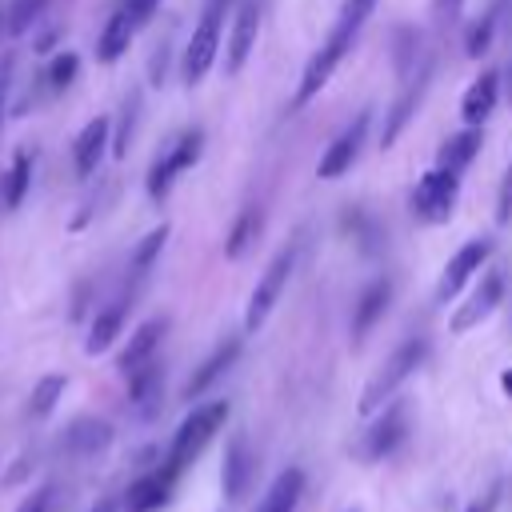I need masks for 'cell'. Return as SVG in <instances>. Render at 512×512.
Listing matches in <instances>:
<instances>
[{"mask_svg":"<svg viewBox=\"0 0 512 512\" xmlns=\"http://www.w3.org/2000/svg\"><path fill=\"white\" fill-rule=\"evenodd\" d=\"M44 8H48V0H12V4H8V16H4V32H8V36L28 32V28L44 16Z\"/></svg>","mask_w":512,"mask_h":512,"instance_id":"f1b7e54d","label":"cell"},{"mask_svg":"<svg viewBox=\"0 0 512 512\" xmlns=\"http://www.w3.org/2000/svg\"><path fill=\"white\" fill-rule=\"evenodd\" d=\"M112 444V424L108 420H96V416H84V420H72L68 432H64V448L76 452V456H96Z\"/></svg>","mask_w":512,"mask_h":512,"instance_id":"ffe728a7","label":"cell"},{"mask_svg":"<svg viewBox=\"0 0 512 512\" xmlns=\"http://www.w3.org/2000/svg\"><path fill=\"white\" fill-rule=\"evenodd\" d=\"M368 112H360L328 148H324V156H320V164H316V176L320 180H336V176H344L352 164H356V156H360V148H364V136H368Z\"/></svg>","mask_w":512,"mask_h":512,"instance_id":"30bf717a","label":"cell"},{"mask_svg":"<svg viewBox=\"0 0 512 512\" xmlns=\"http://www.w3.org/2000/svg\"><path fill=\"white\" fill-rule=\"evenodd\" d=\"M388 296H392L388 280H376V284H368V288L360 292V300H356V308H352V336H356V340H364V336L372 332V324L384 316Z\"/></svg>","mask_w":512,"mask_h":512,"instance_id":"7402d4cb","label":"cell"},{"mask_svg":"<svg viewBox=\"0 0 512 512\" xmlns=\"http://www.w3.org/2000/svg\"><path fill=\"white\" fill-rule=\"evenodd\" d=\"M404 432H408V404L404 400H388L384 412H380V420L360 436L356 456L360 460H384V456L396 452V444L404 440Z\"/></svg>","mask_w":512,"mask_h":512,"instance_id":"ba28073f","label":"cell"},{"mask_svg":"<svg viewBox=\"0 0 512 512\" xmlns=\"http://www.w3.org/2000/svg\"><path fill=\"white\" fill-rule=\"evenodd\" d=\"M160 388H164V368H160L156 360H148L144 368H136V372L128 376L132 404H136L144 416H152V412H156V404H160Z\"/></svg>","mask_w":512,"mask_h":512,"instance_id":"d4e9b609","label":"cell"},{"mask_svg":"<svg viewBox=\"0 0 512 512\" xmlns=\"http://www.w3.org/2000/svg\"><path fill=\"white\" fill-rule=\"evenodd\" d=\"M256 224H260V216L248 208V212H240V220H236V228L228 232V256H240L244 252V244L252 240V232H256Z\"/></svg>","mask_w":512,"mask_h":512,"instance_id":"1f68e13d","label":"cell"},{"mask_svg":"<svg viewBox=\"0 0 512 512\" xmlns=\"http://www.w3.org/2000/svg\"><path fill=\"white\" fill-rule=\"evenodd\" d=\"M28 180H32V156H28V152H16L12 168L4 172V208H20V204H24Z\"/></svg>","mask_w":512,"mask_h":512,"instance_id":"4316f807","label":"cell"},{"mask_svg":"<svg viewBox=\"0 0 512 512\" xmlns=\"http://www.w3.org/2000/svg\"><path fill=\"white\" fill-rule=\"evenodd\" d=\"M500 388H504V392H508V396H512V368H508V372H504V376H500Z\"/></svg>","mask_w":512,"mask_h":512,"instance_id":"b9f144b4","label":"cell"},{"mask_svg":"<svg viewBox=\"0 0 512 512\" xmlns=\"http://www.w3.org/2000/svg\"><path fill=\"white\" fill-rule=\"evenodd\" d=\"M496 100H500V76H496V72H484L480 80L468 84V92H464V100H460V116H464V124L480 128V124L496 112Z\"/></svg>","mask_w":512,"mask_h":512,"instance_id":"e0dca14e","label":"cell"},{"mask_svg":"<svg viewBox=\"0 0 512 512\" xmlns=\"http://www.w3.org/2000/svg\"><path fill=\"white\" fill-rule=\"evenodd\" d=\"M124 316H128V300H116V304H108L104 312H96V320H92V328H88V356H100V352H108L112 348V340L120 336V328H124Z\"/></svg>","mask_w":512,"mask_h":512,"instance_id":"603a6c76","label":"cell"},{"mask_svg":"<svg viewBox=\"0 0 512 512\" xmlns=\"http://www.w3.org/2000/svg\"><path fill=\"white\" fill-rule=\"evenodd\" d=\"M0 28H4V16H0Z\"/></svg>","mask_w":512,"mask_h":512,"instance_id":"ee69618b","label":"cell"},{"mask_svg":"<svg viewBox=\"0 0 512 512\" xmlns=\"http://www.w3.org/2000/svg\"><path fill=\"white\" fill-rule=\"evenodd\" d=\"M252 472H256V456L248 452V440L236 436V440L228 444V452H224V472H220L224 496H228V500H240V496L248 492V484H252Z\"/></svg>","mask_w":512,"mask_h":512,"instance_id":"2e32d148","label":"cell"},{"mask_svg":"<svg viewBox=\"0 0 512 512\" xmlns=\"http://www.w3.org/2000/svg\"><path fill=\"white\" fill-rule=\"evenodd\" d=\"M88 512H116V500H96Z\"/></svg>","mask_w":512,"mask_h":512,"instance_id":"f35d334b","label":"cell"},{"mask_svg":"<svg viewBox=\"0 0 512 512\" xmlns=\"http://www.w3.org/2000/svg\"><path fill=\"white\" fill-rule=\"evenodd\" d=\"M508 216H512V164H508L504 184H500V220H508Z\"/></svg>","mask_w":512,"mask_h":512,"instance_id":"8d00e7d4","label":"cell"},{"mask_svg":"<svg viewBox=\"0 0 512 512\" xmlns=\"http://www.w3.org/2000/svg\"><path fill=\"white\" fill-rule=\"evenodd\" d=\"M156 4H160V0H124V8L132 12V20H136V24H144V20L156 12Z\"/></svg>","mask_w":512,"mask_h":512,"instance_id":"d590c367","label":"cell"},{"mask_svg":"<svg viewBox=\"0 0 512 512\" xmlns=\"http://www.w3.org/2000/svg\"><path fill=\"white\" fill-rule=\"evenodd\" d=\"M236 356H240V340H224V344H220V348H216V352H212V356H208V360L188 376V384H184V400L204 396V392H208V388H212V384L232 368V360H236Z\"/></svg>","mask_w":512,"mask_h":512,"instance_id":"ac0fdd59","label":"cell"},{"mask_svg":"<svg viewBox=\"0 0 512 512\" xmlns=\"http://www.w3.org/2000/svg\"><path fill=\"white\" fill-rule=\"evenodd\" d=\"M496 500H500V496H496V492H488V496H480L476 504H468L464 512H492V508H496Z\"/></svg>","mask_w":512,"mask_h":512,"instance_id":"74e56055","label":"cell"},{"mask_svg":"<svg viewBox=\"0 0 512 512\" xmlns=\"http://www.w3.org/2000/svg\"><path fill=\"white\" fill-rule=\"evenodd\" d=\"M176 476H180V472H172L168 464H160V468L144 472V476L128 488V496H124V512H156V508H164V504H168V496H172Z\"/></svg>","mask_w":512,"mask_h":512,"instance_id":"5bb4252c","label":"cell"},{"mask_svg":"<svg viewBox=\"0 0 512 512\" xmlns=\"http://www.w3.org/2000/svg\"><path fill=\"white\" fill-rule=\"evenodd\" d=\"M372 8H376V0H344V4H340V16L364 28V20L372 16Z\"/></svg>","mask_w":512,"mask_h":512,"instance_id":"e575fe53","label":"cell"},{"mask_svg":"<svg viewBox=\"0 0 512 512\" xmlns=\"http://www.w3.org/2000/svg\"><path fill=\"white\" fill-rule=\"evenodd\" d=\"M300 492H304V472H300V468H284V472L272 480V488L264 492V500H260L256 512H296Z\"/></svg>","mask_w":512,"mask_h":512,"instance_id":"484cf974","label":"cell"},{"mask_svg":"<svg viewBox=\"0 0 512 512\" xmlns=\"http://www.w3.org/2000/svg\"><path fill=\"white\" fill-rule=\"evenodd\" d=\"M76 76H80V56H72V52H56V56L48 60V84H52L56 92L68 88Z\"/></svg>","mask_w":512,"mask_h":512,"instance_id":"4dcf8cb0","label":"cell"},{"mask_svg":"<svg viewBox=\"0 0 512 512\" xmlns=\"http://www.w3.org/2000/svg\"><path fill=\"white\" fill-rule=\"evenodd\" d=\"M108 136H112L108 116H92V120L80 128V136H76V144H72L76 176H92V172H96V164H100L104 152H108Z\"/></svg>","mask_w":512,"mask_h":512,"instance_id":"9a60e30c","label":"cell"},{"mask_svg":"<svg viewBox=\"0 0 512 512\" xmlns=\"http://www.w3.org/2000/svg\"><path fill=\"white\" fill-rule=\"evenodd\" d=\"M200 152H204V132H200V128L180 132V136L164 148V156L152 164V172H148V196H152V200H164L168 188L176 184V176L188 172V168L200 160Z\"/></svg>","mask_w":512,"mask_h":512,"instance_id":"5b68a950","label":"cell"},{"mask_svg":"<svg viewBox=\"0 0 512 512\" xmlns=\"http://www.w3.org/2000/svg\"><path fill=\"white\" fill-rule=\"evenodd\" d=\"M488 44H492V16L468 28V56H484Z\"/></svg>","mask_w":512,"mask_h":512,"instance_id":"836d02e7","label":"cell"},{"mask_svg":"<svg viewBox=\"0 0 512 512\" xmlns=\"http://www.w3.org/2000/svg\"><path fill=\"white\" fill-rule=\"evenodd\" d=\"M424 356H428V340H424V336H412V340H404L400 348H392V356L380 364V372L364 384V392H360V412H364V416L380 412V408L396 396V388L424 364Z\"/></svg>","mask_w":512,"mask_h":512,"instance_id":"7a4b0ae2","label":"cell"},{"mask_svg":"<svg viewBox=\"0 0 512 512\" xmlns=\"http://www.w3.org/2000/svg\"><path fill=\"white\" fill-rule=\"evenodd\" d=\"M224 420H228V400H208V404L192 408V412L180 420V428H176V436H172V448H168L164 464H168L172 472H184V468L212 444V436L224 428Z\"/></svg>","mask_w":512,"mask_h":512,"instance_id":"6da1fadb","label":"cell"},{"mask_svg":"<svg viewBox=\"0 0 512 512\" xmlns=\"http://www.w3.org/2000/svg\"><path fill=\"white\" fill-rule=\"evenodd\" d=\"M164 240H168V224H160V228H152L140 244H136V252H132V272L136 276H144L148 268H152V260L160 256V248H164Z\"/></svg>","mask_w":512,"mask_h":512,"instance_id":"f546056e","label":"cell"},{"mask_svg":"<svg viewBox=\"0 0 512 512\" xmlns=\"http://www.w3.org/2000/svg\"><path fill=\"white\" fill-rule=\"evenodd\" d=\"M356 32H360V24H352V20H344V16H336V24H332V32H328V40L320 44V52H312V60L304 64V72H300V84H296V104H308L324 84H328V76L336 72V64L344 60V52L352 48V40H356Z\"/></svg>","mask_w":512,"mask_h":512,"instance_id":"3957f363","label":"cell"},{"mask_svg":"<svg viewBox=\"0 0 512 512\" xmlns=\"http://www.w3.org/2000/svg\"><path fill=\"white\" fill-rule=\"evenodd\" d=\"M140 24L132 20V12L120 4L112 16H108V24H104V32H100V44H96V60L100 64H112V60H120L124 52H128V44H132V32H136Z\"/></svg>","mask_w":512,"mask_h":512,"instance_id":"d6986e66","label":"cell"},{"mask_svg":"<svg viewBox=\"0 0 512 512\" xmlns=\"http://www.w3.org/2000/svg\"><path fill=\"white\" fill-rule=\"evenodd\" d=\"M480 144H484V132L468 124L464 132H452V136L440 144V152H436V164H440V168H448V172H464V168L476 160Z\"/></svg>","mask_w":512,"mask_h":512,"instance_id":"44dd1931","label":"cell"},{"mask_svg":"<svg viewBox=\"0 0 512 512\" xmlns=\"http://www.w3.org/2000/svg\"><path fill=\"white\" fill-rule=\"evenodd\" d=\"M488 252H492V244L484 240V236H476V240H468V244H460L456 252H452V260L444 264V272H440V280H436V300H452L464 284H468V276L472 272H480L484 268V260H488Z\"/></svg>","mask_w":512,"mask_h":512,"instance_id":"8fae6325","label":"cell"},{"mask_svg":"<svg viewBox=\"0 0 512 512\" xmlns=\"http://www.w3.org/2000/svg\"><path fill=\"white\" fill-rule=\"evenodd\" d=\"M228 4H232V0H204V8H208V12H220V16H224Z\"/></svg>","mask_w":512,"mask_h":512,"instance_id":"ab89813d","label":"cell"},{"mask_svg":"<svg viewBox=\"0 0 512 512\" xmlns=\"http://www.w3.org/2000/svg\"><path fill=\"white\" fill-rule=\"evenodd\" d=\"M456 196H460V172H448L436 164L412 188V216L420 224H444L456 208Z\"/></svg>","mask_w":512,"mask_h":512,"instance_id":"277c9868","label":"cell"},{"mask_svg":"<svg viewBox=\"0 0 512 512\" xmlns=\"http://www.w3.org/2000/svg\"><path fill=\"white\" fill-rule=\"evenodd\" d=\"M436 4H440V8H448V12H452V8H460V0H436Z\"/></svg>","mask_w":512,"mask_h":512,"instance_id":"7bdbcfd3","label":"cell"},{"mask_svg":"<svg viewBox=\"0 0 512 512\" xmlns=\"http://www.w3.org/2000/svg\"><path fill=\"white\" fill-rule=\"evenodd\" d=\"M424 80H428V64L416 72V76H408V88H404V96L392 104V112H388V124H384V132H380V144L388 148L400 132H404V124H408V116H412V108H416V100H420V92H424Z\"/></svg>","mask_w":512,"mask_h":512,"instance_id":"cb8c5ba5","label":"cell"},{"mask_svg":"<svg viewBox=\"0 0 512 512\" xmlns=\"http://www.w3.org/2000/svg\"><path fill=\"white\" fill-rule=\"evenodd\" d=\"M216 48H220V12H208L204 8L200 24H196V32H192V40L184 48V60H180V72H184L188 84H200L204 80V72L216 60Z\"/></svg>","mask_w":512,"mask_h":512,"instance_id":"9c48e42d","label":"cell"},{"mask_svg":"<svg viewBox=\"0 0 512 512\" xmlns=\"http://www.w3.org/2000/svg\"><path fill=\"white\" fill-rule=\"evenodd\" d=\"M164 332H168V320H164V316H152V320H144V324H140V328L128 336V344L120 348V356H116V368H120L124 376H132L136 368H144L148 360H156V348H160Z\"/></svg>","mask_w":512,"mask_h":512,"instance_id":"4fadbf2b","label":"cell"},{"mask_svg":"<svg viewBox=\"0 0 512 512\" xmlns=\"http://www.w3.org/2000/svg\"><path fill=\"white\" fill-rule=\"evenodd\" d=\"M504 288H508V280H504V272L500 268H488L484 276H480V284L468 292V300L452 312V320H448V328L456 332V336H464V332H472V328H480L496 308H500V300H504Z\"/></svg>","mask_w":512,"mask_h":512,"instance_id":"52a82bcc","label":"cell"},{"mask_svg":"<svg viewBox=\"0 0 512 512\" xmlns=\"http://www.w3.org/2000/svg\"><path fill=\"white\" fill-rule=\"evenodd\" d=\"M292 264H296V252H292V248H280V252L268 260V268L260 272V280H256V288H252V296H248V312H244V328H248V332H256V328L268 320V312L276 308V300H280V292H284V284H288V276H292Z\"/></svg>","mask_w":512,"mask_h":512,"instance_id":"8992f818","label":"cell"},{"mask_svg":"<svg viewBox=\"0 0 512 512\" xmlns=\"http://www.w3.org/2000/svg\"><path fill=\"white\" fill-rule=\"evenodd\" d=\"M256 32H260V0H240L236 16H232V32L224 44V72L236 76L244 68V60L256 48Z\"/></svg>","mask_w":512,"mask_h":512,"instance_id":"7c38bea8","label":"cell"},{"mask_svg":"<svg viewBox=\"0 0 512 512\" xmlns=\"http://www.w3.org/2000/svg\"><path fill=\"white\" fill-rule=\"evenodd\" d=\"M64 384H68V380H64L60 372L40 376V380H36V388H32V396H28V416H36V420H40V416H48V412L56 408V400L64 396Z\"/></svg>","mask_w":512,"mask_h":512,"instance_id":"83f0119b","label":"cell"},{"mask_svg":"<svg viewBox=\"0 0 512 512\" xmlns=\"http://www.w3.org/2000/svg\"><path fill=\"white\" fill-rule=\"evenodd\" d=\"M4 72H8V64H0V116H4V92H8V80H4Z\"/></svg>","mask_w":512,"mask_h":512,"instance_id":"60d3db41","label":"cell"},{"mask_svg":"<svg viewBox=\"0 0 512 512\" xmlns=\"http://www.w3.org/2000/svg\"><path fill=\"white\" fill-rule=\"evenodd\" d=\"M52 504H56V488H52V484H40L36 492H28V496L16 504V512H52Z\"/></svg>","mask_w":512,"mask_h":512,"instance_id":"d6a6232c","label":"cell"}]
</instances>
